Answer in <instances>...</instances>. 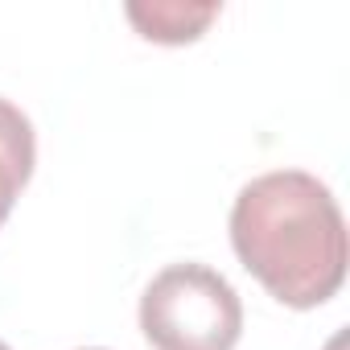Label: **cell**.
Listing matches in <instances>:
<instances>
[{
  "label": "cell",
  "instance_id": "obj_1",
  "mask_svg": "<svg viewBox=\"0 0 350 350\" xmlns=\"http://www.w3.org/2000/svg\"><path fill=\"white\" fill-rule=\"evenodd\" d=\"M239 264L288 309L325 305L346 280V219L325 182L305 169L252 178L231 206Z\"/></svg>",
  "mask_w": 350,
  "mask_h": 350
},
{
  "label": "cell",
  "instance_id": "obj_2",
  "mask_svg": "<svg viewBox=\"0 0 350 350\" xmlns=\"http://www.w3.org/2000/svg\"><path fill=\"white\" fill-rule=\"evenodd\" d=\"M140 329L152 350H235L243 305L231 280L206 264H169L140 297Z\"/></svg>",
  "mask_w": 350,
  "mask_h": 350
},
{
  "label": "cell",
  "instance_id": "obj_3",
  "mask_svg": "<svg viewBox=\"0 0 350 350\" xmlns=\"http://www.w3.org/2000/svg\"><path fill=\"white\" fill-rule=\"evenodd\" d=\"M33 165H38V136L29 116L0 95V227L13 215L21 190L33 178Z\"/></svg>",
  "mask_w": 350,
  "mask_h": 350
},
{
  "label": "cell",
  "instance_id": "obj_4",
  "mask_svg": "<svg viewBox=\"0 0 350 350\" xmlns=\"http://www.w3.org/2000/svg\"><path fill=\"white\" fill-rule=\"evenodd\" d=\"M124 13L140 29V38L161 42V46H186V42H198L206 33V25L219 17V5H182V0H169V5H128Z\"/></svg>",
  "mask_w": 350,
  "mask_h": 350
},
{
  "label": "cell",
  "instance_id": "obj_5",
  "mask_svg": "<svg viewBox=\"0 0 350 350\" xmlns=\"http://www.w3.org/2000/svg\"><path fill=\"white\" fill-rule=\"evenodd\" d=\"M0 350H13V346H9V342H0Z\"/></svg>",
  "mask_w": 350,
  "mask_h": 350
},
{
  "label": "cell",
  "instance_id": "obj_6",
  "mask_svg": "<svg viewBox=\"0 0 350 350\" xmlns=\"http://www.w3.org/2000/svg\"><path fill=\"white\" fill-rule=\"evenodd\" d=\"M83 350H103V346H83Z\"/></svg>",
  "mask_w": 350,
  "mask_h": 350
}]
</instances>
